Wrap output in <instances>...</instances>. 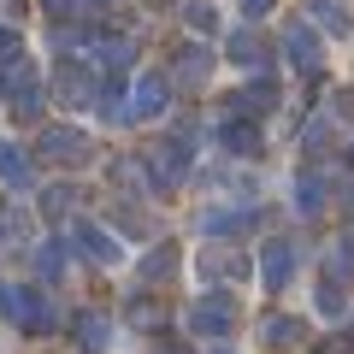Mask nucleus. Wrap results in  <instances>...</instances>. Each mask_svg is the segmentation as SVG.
<instances>
[{"mask_svg":"<svg viewBox=\"0 0 354 354\" xmlns=\"http://www.w3.org/2000/svg\"><path fill=\"white\" fill-rule=\"evenodd\" d=\"M236 325V295L230 290H207L189 301V330H201V337H225V330Z\"/></svg>","mask_w":354,"mask_h":354,"instance_id":"f257e3e1","label":"nucleus"},{"mask_svg":"<svg viewBox=\"0 0 354 354\" xmlns=\"http://www.w3.org/2000/svg\"><path fill=\"white\" fill-rule=\"evenodd\" d=\"M88 136L83 130H71V124H48L41 130V160L48 165H88Z\"/></svg>","mask_w":354,"mask_h":354,"instance_id":"f03ea898","label":"nucleus"},{"mask_svg":"<svg viewBox=\"0 0 354 354\" xmlns=\"http://www.w3.org/2000/svg\"><path fill=\"white\" fill-rule=\"evenodd\" d=\"M0 313L12 319V325H24V330L48 325V307H41L36 290H24V283H0Z\"/></svg>","mask_w":354,"mask_h":354,"instance_id":"7ed1b4c3","label":"nucleus"},{"mask_svg":"<svg viewBox=\"0 0 354 354\" xmlns=\"http://www.w3.org/2000/svg\"><path fill=\"white\" fill-rule=\"evenodd\" d=\"M283 53H290L295 71H319V36L307 24H290L283 30Z\"/></svg>","mask_w":354,"mask_h":354,"instance_id":"20e7f679","label":"nucleus"},{"mask_svg":"<svg viewBox=\"0 0 354 354\" xmlns=\"http://www.w3.org/2000/svg\"><path fill=\"white\" fill-rule=\"evenodd\" d=\"M165 101H171V95H165V77H142V83L130 88V113L136 118H160Z\"/></svg>","mask_w":354,"mask_h":354,"instance_id":"39448f33","label":"nucleus"},{"mask_svg":"<svg viewBox=\"0 0 354 354\" xmlns=\"http://www.w3.org/2000/svg\"><path fill=\"white\" fill-rule=\"evenodd\" d=\"M201 272H207V278H225V283H230V278L242 283L254 266L242 260V254H230V248H201Z\"/></svg>","mask_w":354,"mask_h":354,"instance_id":"423d86ee","label":"nucleus"},{"mask_svg":"<svg viewBox=\"0 0 354 354\" xmlns=\"http://www.w3.org/2000/svg\"><path fill=\"white\" fill-rule=\"evenodd\" d=\"M260 266H266V283H272V290H283V283L295 278V248H290V242H266Z\"/></svg>","mask_w":354,"mask_h":354,"instance_id":"0eeeda50","label":"nucleus"},{"mask_svg":"<svg viewBox=\"0 0 354 354\" xmlns=\"http://www.w3.org/2000/svg\"><path fill=\"white\" fill-rule=\"evenodd\" d=\"M77 248H83L88 260H101V266H113V260H118V242L106 236V230H95V225H83V230H77Z\"/></svg>","mask_w":354,"mask_h":354,"instance_id":"6e6552de","label":"nucleus"},{"mask_svg":"<svg viewBox=\"0 0 354 354\" xmlns=\"http://www.w3.org/2000/svg\"><path fill=\"white\" fill-rule=\"evenodd\" d=\"M77 348H88V354L106 348V319L101 313H77Z\"/></svg>","mask_w":354,"mask_h":354,"instance_id":"1a4fd4ad","label":"nucleus"},{"mask_svg":"<svg viewBox=\"0 0 354 354\" xmlns=\"http://www.w3.org/2000/svg\"><path fill=\"white\" fill-rule=\"evenodd\" d=\"M230 59L236 65H266V41L254 36V30H236V36H230Z\"/></svg>","mask_w":354,"mask_h":354,"instance_id":"9d476101","label":"nucleus"},{"mask_svg":"<svg viewBox=\"0 0 354 354\" xmlns=\"http://www.w3.org/2000/svg\"><path fill=\"white\" fill-rule=\"evenodd\" d=\"M0 177H6L12 189H24V183H30V160L12 148V142H0Z\"/></svg>","mask_w":354,"mask_h":354,"instance_id":"9b49d317","label":"nucleus"},{"mask_svg":"<svg viewBox=\"0 0 354 354\" xmlns=\"http://www.w3.org/2000/svg\"><path fill=\"white\" fill-rule=\"evenodd\" d=\"M313 18H319L325 30H337V36H348V30H354V18H348L342 0H313Z\"/></svg>","mask_w":354,"mask_h":354,"instance_id":"f8f14e48","label":"nucleus"},{"mask_svg":"<svg viewBox=\"0 0 354 354\" xmlns=\"http://www.w3.org/2000/svg\"><path fill=\"white\" fill-rule=\"evenodd\" d=\"M236 101H242V113H266V106H272V101H278V88H272V83H266V77H254V83H248V88H242V95H236Z\"/></svg>","mask_w":354,"mask_h":354,"instance_id":"ddd939ff","label":"nucleus"},{"mask_svg":"<svg viewBox=\"0 0 354 354\" xmlns=\"http://www.w3.org/2000/svg\"><path fill=\"white\" fill-rule=\"evenodd\" d=\"M171 266H177V248H153L148 260H142V278H148V283H165V278H171Z\"/></svg>","mask_w":354,"mask_h":354,"instance_id":"4468645a","label":"nucleus"},{"mask_svg":"<svg viewBox=\"0 0 354 354\" xmlns=\"http://www.w3.org/2000/svg\"><path fill=\"white\" fill-rule=\"evenodd\" d=\"M266 342H272V348H295V342H301V319H272V325H266Z\"/></svg>","mask_w":354,"mask_h":354,"instance_id":"2eb2a0df","label":"nucleus"},{"mask_svg":"<svg viewBox=\"0 0 354 354\" xmlns=\"http://www.w3.org/2000/svg\"><path fill=\"white\" fill-rule=\"evenodd\" d=\"M225 148H242V153H254V148H260V136H254V124H242V118H230V124H225Z\"/></svg>","mask_w":354,"mask_h":354,"instance_id":"dca6fc26","label":"nucleus"},{"mask_svg":"<svg viewBox=\"0 0 354 354\" xmlns=\"http://www.w3.org/2000/svg\"><path fill=\"white\" fill-rule=\"evenodd\" d=\"M295 195H301V207H307V213H319V201H325V189H319V177H313V171H307L301 183H295Z\"/></svg>","mask_w":354,"mask_h":354,"instance_id":"f3484780","label":"nucleus"},{"mask_svg":"<svg viewBox=\"0 0 354 354\" xmlns=\"http://www.w3.org/2000/svg\"><path fill=\"white\" fill-rule=\"evenodd\" d=\"M101 59H106V65H130V41H118V36L101 41Z\"/></svg>","mask_w":354,"mask_h":354,"instance_id":"a211bd4d","label":"nucleus"},{"mask_svg":"<svg viewBox=\"0 0 354 354\" xmlns=\"http://www.w3.org/2000/svg\"><path fill=\"white\" fill-rule=\"evenodd\" d=\"M183 18H189L195 30H213V6H201V0H195V6H189V12H183Z\"/></svg>","mask_w":354,"mask_h":354,"instance_id":"6ab92c4d","label":"nucleus"},{"mask_svg":"<svg viewBox=\"0 0 354 354\" xmlns=\"http://www.w3.org/2000/svg\"><path fill=\"white\" fill-rule=\"evenodd\" d=\"M59 266H65V254H59V248H41V272H48V278H65Z\"/></svg>","mask_w":354,"mask_h":354,"instance_id":"aec40b11","label":"nucleus"},{"mask_svg":"<svg viewBox=\"0 0 354 354\" xmlns=\"http://www.w3.org/2000/svg\"><path fill=\"white\" fill-rule=\"evenodd\" d=\"M18 59V36H12V30H0V65H12Z\"/></svg>","mask_w":354,"mask_h":354,"instance_id":"412c9836","label":"nucleus"},{"mask_svg":"<svg viewBox=\"0 0 354 354\" xmlns=\"http://www.w3.org/2000/svg\"><path fill=\"white\" fill-rule=\"evenodd\" d=\"M130 313H136V325H160V307H153V301H136Z\"/></svg>","mask_w":354,"mask_h":354,"instance_id":"4be33fe9","label":"nucleus"},{"mask_svg":"<svg viewBox=\"0 0 354 354\" xmlns=\"http://www.w3.org/2000/svg\"><path fill=\"white\" fill-rule=\"evenodd\" d=\"M183 77H207V53H183Z\"/></svg>","mask_w":354,"mask_h":354,"instance_id":"5701e85b","label":"nucleus"},{"mask_svg":"<svg viewBox=\"0 0 354 354\" xmlns=\"http://www.w3.org/2000/svg\"><path fill=\"white\" fill-rule=\"evenodd\" d=\"M242 12H248V18H260V12H272V0H242Z\"/></svg>","mask_w":354,"mask_h":354,"instance_id":"b1692460","label":"nucleus"},{"mask_svg":"<svg viewBox=\"0 0 354 354\" xmlns=\"http://www.w3.org/2000/svg\"><path fill=\"white\" fill-rule=\"evenodd\" d=\"M41 6H48L53 18H65V12H71V0H41Z\"/></svg>","mask_w":354,"mask_h":354,"instance_id":"393cba45","label":"nucleus"}]
</instances>
